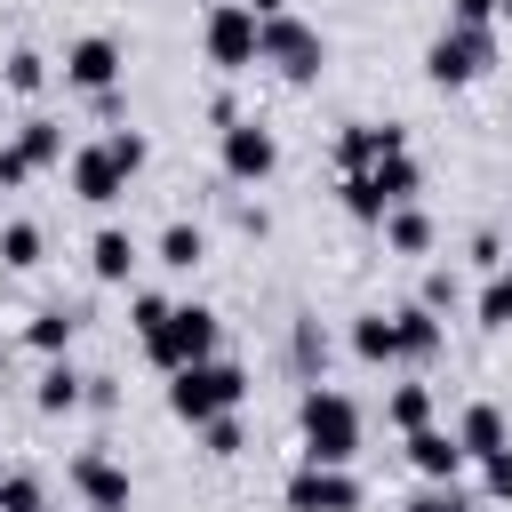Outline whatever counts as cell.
Here are the masks:
<instances>
[{"instance_id": "obj_30", "label": "cell", "mask_w": 512, "mask_h": 512, "mask_svg": "<svg viewBox=\"0 0 512 512\" xmlns=\"http://www.w3.org/2000/svg\"><path fill=\"white\" fill-rule=\"evenodd\" d=\"M104 152H112V160H120L128 176H144V160H152V144H144L136 128H112V136H104Z\"/></svg>"}, {"instance_id": "obj_13", "label": "cell", "mask_w": 512, "mask_h": 512, "mask_svg": "<svg viewBox=\"0 0 512 512\" xmlns=\"http://www.w3.org/2000/svg\"><path fill=\"white\" fill-rule=\"evenodd\" d=\"M72 488L88 496V512H128V472L112 456H72Z\"/></svg>"}, {"instance_id": "obj_10", "label": "cell", "mask_w": 512, "mask_h": 512, "mask_svg": "<svg viewBox=\"0 0 512 512\" xmlns=\"http://www.w3.org/2000/svg\"><path fill=\"white\" fill-rule=\"evenodd\" d=\"M64 88H80V96H104V88H120V40H112V32H88V40H72V48H64Z\"/></svg>"}, {"instance_id": "obj_20", "label": "cell", "mask_w": 512, "mask_h": 512, "mask_svg": "<svg viewBox=\"0 0 512 512\" xmlns=\"http://www.w3.org/2000/svg\"><path fill=\"white\" fill-rule=\"evenodd\" d=\"M352 352H360L368 368H392V360H400V328H392V312H360V320H352Z\"/></svg>"}, {"instance_id": "obj_6", "label": "cell", "mask_w": 512, "mask_h": 512, "mask_svg": "<svg viewBox=\"0 0 512 512\" xmlns=\"http://www.w3.org/2000/svg\"><path fill=\"white\" fill-rule=\"evenodd\" d=\"M216 344H224V320H216L208 304H176V312H168V328H160V336H144V360L176 376L184 360H216Z\"/></svg>"}, {"instance_id": "obj_8", "label": "cell", "mask_w": 512, "mask_h": 512, "mask_svg": "<svg viewBox=\"0 0 512 512\" xmlns=\"http://www.w3.org/2000/svg\"><path fill=\"white\" fill-rule=\"evenodd\" d=\"M288 512H360L352 464H296L288 472Z\"/></svg>"}, {"instance_id": "obj_24", "label": "cell", "mask_w": 512, "mask_h": 512, "mask_svg": "<svg viewBox=\"0 0 512 512\" xmlns=\"http://www.w3.org/2000/svg\"><path fill=\"white\" fill-rule=\"evenodd\" d=\"M16 144H24V160H32V168H56V160H64V128H56V120H24V128H16Z\"/></svg>"}, {"instance_id": "obj_22", "label": "cell", "mask_w": 512, "mask_h": 512, "mask_svg": "<svg viewBox=\"0 0 512 512\" xmlns=\"http://www.w3.org/2000/svg\"><path fill=\"white\" fill-rule=\"evenodd\" d=\"M152 256H160V264H168V272H192V264H200V256H208V232H200V224H184V216H176V224H168V232H160V248H152Z\"/></svg>"}, {"instance_id": "obj_36", "label": "cell", "mask_w": 512, "mask_h": 512, "mask_svg": "<svg viewBox=\"0 0 512 512\" xmlns=\"http://www.w3.org/2000/svg\"><path fill=\"white\" fill-rule=\"evenodd\" d=\"M416 304H432V312H448V304H456V280H448V272H424V296H416Z\"/></svg>"}, {"instance_id": "obj_38", "label": "cell", "mask_w": 512, "mask_h": 512, "mask_svg": "<svg viewBox=\"0 0 512 512\" xmlns=\"http://www.w3.org/2000/svg\"><path fill=\"white\" fill-rule=\"evenodd\" d=\"M472 264H480V272H496V264H504V240H496V232H480V240H472Z\"/></svg>"}, {"instance_id": "obj_26", "label": "cell", "mask_w": 512, "mask_h": 512, "mask_svg": "<svg viewBox=\"0 0 512 512\" xmlns=\"http://www.w3.org/2000/svg\"><path fill=\"white\" fill-rule=\"evenodd\" d=\"M384 416H392L400 432H424V424H432V392H424V384H400V392L384 400Z\"/></svg>"}, {"instance_id": "obj_4", "label": "cell", "mask_w": 512, "mask_h": 512, "mask_svg": "<svg viewBox=\"0 0 512 512\" xmlns=\"http://www.w3.org/2000/svg\"><path fill=\"white\" fill-rule=\"evenodd\" d=\"M336 192H344V208H352L360 224H384V208H400V200H416V192H424V168H416V152H392V160H376V168L344 176Z\"/></svg>"}, {"instance_id": "obj_25", "label": "cell", "mask_w": 512, "mask_h": 512, "mask_svg": "<svg viewBox=\"0 0 512 512\" xmlns=\"http://www.w3.org/2000/svg\"><path fill=\"white\" fill-rule=\"evenodd\" d=\"M0 264L32 272V264H40V224H24V216H16V224H0Z\"/></svg>"}, {"instance_id": "obj_31", "label": "cell", "mask_w": 512, "mask_h": 512, "mask_svg": "<svg viewBox=\"0 0 512 512\" xmlns=\"http://www.w3.org/2000/svg\"><path fill=\"white\" fill-rule=\"evenodd\" d=\"M320 360H328V336H320V320H296V368L320 384Z\"/></svg>"}, {"instance_id": "obj_16", "label": "cell", "mask_w": 512, "mask_h": 512, "mask_svg": "<svg viewBox=\"0 0 512 512\" xmlns=\"http://www.w3.org/2000/svg\"><path fill=\"white\" fill-rule=\"evenodd\" d=\"M136 256H144V248H136V232H120V224H104V232L88 240V272H96L104 288H120V280L136 272Z\"/></svg>"}, {"instance_id": "obj_23", "label": "cell", "mask_w": 512, "mask_h": 512, "mask_svg": "<svg viewBox=\"0 0 512 512\" xmlns=\"http://www.w3.org/2000/svg\"><path fill=\"white\" fill-rule=\"evenodd\" d=\"M472 320H480V328H512V264H496V272H488V288H480Z\"/></svg>"}, {"instance_id": "obj_18", "label": "cell", "mask_w": 512, "mask_h": 512, "mask_svg": "<svg viewBox=\"0 0 512 512\" xmlns=\"http://www.w3.org/2000/svg\"><path fill=\"white\" fill-rule=\"evenodd\" d=\"M376 232H384V248H392V256H424V248H432V216H424L416 200L384 208V224H376Z\"/></svg>"}, {"instance_id": "obj_2", "label": "cell", "mask_w": 512, "mask_h": 512, "mask_svg": "<svg viewBox=\"0 0 512 512\" xmlns=\"http://www.w3.org/2000/svg\"><path fill=\"white\" fill-rule=\"evenodd\" d=\"M296 432H304V464H352V456H360V408H352V392L304 384Z\"/></svg>"}, {"instance_id": "obj_35", "label": "cell", "mask_w": 512, "mask_h": 512, "mask_svg": "<svg viewBox=\"0 0 512 512\" xmlns=\"http://www.w3.org/2000/svg\"><path fill=\"white\" fill-rule=\"evenodd\" d=\"M24 176H40V168L24 160V144H0V192H16Z\"/></svg>"}, {"instance_id": "obj_21", "label": "cell", "mask_w": 512, "mask_h": 512, "mask_svg": "<svg viewBox=\"0 0 512 512\" xmlns=\"http://www.w3.org/2000/svg\"><path fill=\"white\" fill-rule=\"evenodd\" d=\"M72 328H80V312H64V304H40V312H32V328H24V344H32L40 360H64Z\"/></svg>"}, {"instance_id": "obj_32", "label": "cell", "mask_w": 512, "mask_h": 512, "mask_svg": "<svg viewBox=\"0 0 512 512\" xmlns=\"http://www.w3.org/2000/svg\"><path fill=\"white\" fill-rule=\"evenodd\" d=\"M480 496H496V504H512V448H496V456H480Z\"/></svg>"}, {"instance_id": "obj_12", "label": "cell", "mask_w": 512, "mask_h": 512, "mask_svg": "<svg viewBox=\"0 0 512 512\" xmlns=\"http://www.w3.org/2000/svg\"><path fill=\"white\" fill-rule=\"evenodd\" d=\"M392 152H408V128H392V120H352V128L336 136V168H344V176H360V168H376V160H392Z\"/></svg>"}, {"instance_id": "obj_17", "label": "cell", "mask_w": 512, "mask_h": 512, "mask_svg": "<svg viewBox=\"0 0 512 512\" xmlns=\"http://www.w3.org/2000/svg\"><path fill=\"white\" fill-rule=\"evenodd\" d=\"M32 400H40L48 416H72V408H88V376H80L72 360H48L40 384H32Z\"/></svg>"}, {"instance_id": "obj_5", "label": "cell", "mask_w": 512, "mask_h": 512, "mask_svg": "<svg viewBox=\"0 0 512 512\" xmlns=\"http://www.w3.org/2000/svg\"><path fill=\"white\" fill-rule=\"evenodd\" d=\"M496 64V24H440V40L424 48V80L432 88H464Z\"/></svg>"}, {"instance_id": "obj_39", "label": "cell", "mask_w": 512, "mask_h": 512, "mask_svg": "<svg viewBox=\"0 0 512 512\" xmlns=\"http://www.w3.org/2000/svg\"><path fill=\"white\" fill-rule=\"evenodd\" d=\"M248 8H256V16H280V8H288V0H248Z\"/></svg>"}, {"instance_id": "obj_11", "label": "cell", "mask_w": 512, "mask_h": 512, "mask_svg": "<svg viewBox=\"0 0 512 512\" xmlns=\"http://www.w3.org/2000/svg\"><path fill=\"white\" fill-rule=\"evenodd\" d=\"M64 176H72V200H88V208H112V200L128 192V168L104 152V136H96V144H80V152L64 160Z\"/></svg>"}, {"instance_id": "obj_37", "label": "cell", "mask_w": 512, "mask_h": 512, "mask_svg": "<svg viewBox=\"0 0 512 512\" xmlns=\"http://www.w3.org/2000/svg\"><path fill=\"white\" fill-rule=\"evenodd\" d=\"M448 24H496V0H448Z\"/></svg>"}, {"instance_id": "obj_3", "label": "cell", "mask_w": 512, "mask_h": 512, "mask_svg": "<svg viewBox=\"0 0 512 512\" xmlns=\"http://www.w3.org/2000/svg\"><path fill=\"white\" fill-rule=\"evenodd\" d=\"M200 48H208L216 72H248V64H264V16L248 0H216L200 16Z\"/></svg>"}, {"instance_id": "obj_1", "label": "cell", "mask_w": 512, "mask_h": 512, "mask_svg": "<svg viewBox=\"0 0 512 512\" xmlns=\"http://www.w3.org/2000/svg\"><path fill=\"white\" fill-rule=\"evenodd\" d=\"M240 400H248V368L224 360V352H216V360H184V368L168 376V416L192 424V432L216 424V416H232Z\"/></svg>"}, {"instance_id": "obj_40", "label": "cell", "mask_w": 512, "mask_h": 512, "mask_svg": "<svg viewBox=\"0 0 512 512\" xmlns=\"http://www.w3.org/2000/svg\"><path fill=\"white\" fill-rule=\"evenodd\" d=\"M496 24H512V0H496Z\"/></svg>"}, {"instance_id": "obj_15", "label": "cell", "mask_w": 512, "mask_h": 512, "mask_svg": "<svg viewBox=\"0 0 512 512\" xmlns=\"http://www.w3.org/2000/svg\"><path fill=\"white\" fill-rule=\"evenodd\" d=\"M456 440H464V456L480 464V456L512 448V424H504V408H496V400H472V408L456 416Z\"/></svg>"}, {"instance_id": "obj_33", "label": "cell", "mask_w": 512, "mask_h": 512, "mask_svg": "<svg viewBox=\"0 0 512 512\" xmlns=\"http://www.w3.org/2000/svg\"><path fill=\"white\" fill-rule=\"evenodd\" d=\"M168 312H176L168 296H136V304H128V320H136V336H160V328H168Z\"/></svg>"}, {"instance_id": "obj_19", "label": "cell", "mask_w": 512, "mask_h": 512, "mask_svg": "<svg viewBox=\"0 0 512 512\" xmlns=\"http://www.w3.org/2000/svg\"><path fill=\"white\" fill-rule=\"evenodd\" d=\"M392 328H400V360H432L440 352V312L432 304H400Z\"/></svg>"}, {"instance_id": "obj_9", "label": "cell", "mask_w": 512, "mask_h": 512, "mask_svg": "<svg viewBox=\"0 0 512 512\" xmlns=\"http://www.w3.org/2000/svg\"><path fill=\"white\" fill-rule=\"evenodd\" d=\"M216 160H224V176H232V184H264V176L280 168V136H272L264 120H232Z\"/></svg>"}, {"instance_id": "obj_27", "label": "cell", "mask_w": 512, "mask_h": 512, "mask_svg": "<svg viewBox=\"0 0 512 512\" xmlns=\"http://www.w3.org/2000/svg\"><path fill=\"white\" fill-rule=\"evenodd\" d=\"M400 512H472V496H464L456 480H424V488H416Z\"/></svg>"}, {"instance_id": "obj_14", "label": "cell", "mask_w": 512, "mask_h": 512, "mask_svg": "<svg viewBox=\"0 0 512 512\" xmlns=\"http://www.w3.org/2000/svg\"><path fill=\"white\" fill-rule=\"evenodd\" d=\"M408 464L424 472V480H456L472 456H464V440L456 432H440V424H424V432H408Z\"/></svg>"}, {"instance_id": "obj_34", "label": "cell", "mask_w": 512, "mask_h": 512, "mask_svg": "<svg viewBox=\"0 0 512 512\" xmlns=\"http://www.w3.org/2000/svg\"><path fill=\"white\" fill-rule=\"evenodd\" d=\"M200 440H208V456H240V424H232V416L200 424Z\"/></svg>"}, {"instance_id": "obj_7", "label": "cell", "mask_w": 512, "mask_h": 512, "mask_svg": "<svg viewBox=\"0 0 512 512\" xmlns=\"http://www.w3.org/2000/svg\"><path fill=\"white\" fill-rule=\"evenodd\" d=\"M264 64H272L280 80H296V88H304V80H320L328 40H320L304 16H288V8H280V16H264Z\"/></svg>"}, {"instance_id": "obj_29", "label": "cell", "mask_w": 512, "mask_h": 512, "mask_svg": "<svg viewBox=\"0 0 512 512\" xmlns=\"http://www.w3.org/2000/svg\"><path fill=\"white\" fill-rule=\"evenodd\" d=\"M0 512H48L40 504V480L32 472H0Z\"/></svg>"}, {"instance_id": "obj_28", "label": "cell", "mask_w": 512, "mask_h": 512, "mask_svg": "<svg viewBox=\"0 0 512 512\" xmlns=\"http://www.w3.org/2000/svg\"><path fill=\"white\" fill-rule=\"evenodd\" d=\"M0 80H8V88H16V96H40V88H48V56H32V48H16V56H8V72H0Z\"/></svg>"}]
</instances>
